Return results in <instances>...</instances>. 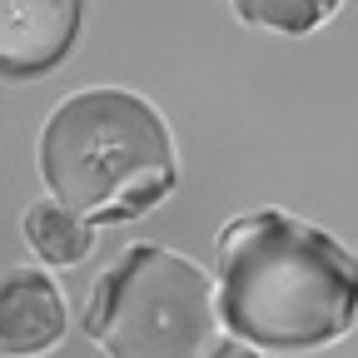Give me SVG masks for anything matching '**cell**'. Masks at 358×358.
Instances as JSON below:
<instances>
[{
  "label": "cell",
  "mask_w": 358,
  "mask_h": 358,
  "mask_svg": "<svg viewBox=\"0 0 358 358\" xmlns=\"http://www.w3.org/2000/svg\"><path fill=\"white\" fill-rule=\"evenodd\" d=\"M214 313L254 353L329 348L358 319V254L284 209L239 214L219 234Z\"/></svg>",
  "instance_id": "6da1fadb"
},
{
  "label": "cell",
  "mask_w": 358,
  "mask_h": 358,
  "mask_svg": "<svg viewBox=\"0 0 358 358\" xmlns=\"http://www.w3.org/2000/svg\"><path fill=\"white\" fill-rule=\"evenodd\" d=\"M40 179L50 204L90 229L129 224L174 194V134L164 115L129 90H80L40 129Z\"/></svg>",
  "instance_id": "7a4b0ae2"
},
{
  "label": "cell",
  "mask_w": 358,
  "mask_h": 358,
  "mask_svg": "<svg viewBox=\"0 0 358 358\" xmlns=\"http://www.w3.org/2000/svg\"><path fill=\"white\" fill-rule=\"evenodd\" d=\"M214 334V279L164 244L124 249L85 303V338L105 358H204Z\"/></svg>",
  "instance_id": "3957f363"
},
{
  "label": "cell",
  "mask_w": 358,
  "mask_h": 358,
  "mask_svg": "<svg viewBox=\"0 0 358 358\" xmlns=\"http://www.w3.org/2000/svg\"><path fill=\"white\" fill-rule=\"evenodd\" d=\"M85 0H0V80H40L70 60Z\"/></svg>",
  "instance_id": "277c9868"
},
{
  "label": "cell",
  "mask_w": 358,
  "mask_h": 358,
  "mask_svg": "<svg viewBox=\"0 0 358 358\" xmlns=\"http://www.w3.org/2000/svg\"><path fill=\"white\" fill-rule=\"evenodd\" d=\"M65 338V294L40 268H10L0 279V353L40 358Z\"/></svg>",
  "instance_id": "5b68a950"
},
{
  "label": "cell",
  "mask_w": 358,
  "mask_h": 358,
  "mask_svg": "<svg viewBox=\"0 0 358 358\" xmlns=\"http://www.w3.org/2000/svg\"><path fill=\"white\" fill-rule=\"evenodd\" d=\"M25 244L35 249V259L55 264V268H70V264H80L90 249H95V234H90V224H80L60 204L40 199V204L25 209Z\"/></svg>",
  "instance_id": "8992f818"
},
{
  "label": "cell",
  "mask_w": 358,
  "mask_h": 358,
  "mask_svg": "<svg viewBox=\"0 0 358 358\" xmlns=\"http://www.w3.org/2000/svg\"><path fill=\"white\" fill-rule=\"evenodd\" d=\"M229 6L244 25L279 30V35H308L338 10V0H229Z\"/></svg>",
  "instance_id": "52a82bcc"
},
{
  "label": "cell",
  "mask_w": 358,
  "mask_h": 358,
  "mask_svg": "<svg viewBox=\"0 0 358 358\" xmlns=\"http://www.w3.org/2000/svg\"><path fill=\"white\" fill-rule=\"evenodd\" d=\"M204 358H259L254 348H244V343H234V338H224V343H214Z\"/></svg>",
  "instance_id": "ba28073f"
}]
</instances>
